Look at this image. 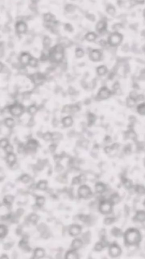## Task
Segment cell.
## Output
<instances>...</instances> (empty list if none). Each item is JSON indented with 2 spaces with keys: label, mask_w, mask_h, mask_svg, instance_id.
Here are the masks:
<instances>
[{
  "label": "cell",
  "mask_w": 145,
  "mask_h": 259,
  "mask_svg": "<svg viewBox=\"0 0 145 259\" xmlns=\"http://www.w3.org/2000/svg\"><path fill=\"white\" fill-rule=\"evenodd\" d=\"M126 240L130 244L136 243L140 240V236L139 232L134 230L129 231L126 235Z\"/></svg>",
  "instance_id": "1"
},
{
  "label": "cell",
  "mask_w": 145,
  "mask_h": 259,
  "mask_svg": "<svg viewBox=\"0 0 145 259\" xmlns=\"http://www.w3.org/2000/svg\"><path fill=\"white\" fill-rule=\"evenodd\" d=\"M79 194L82 198H87L91 195V191L90 188L86 185L81 186L79 189Z\"/></svg>",
  "instance_id": "2"
},
{
  "label": "cell",
  "mask_w": 145,
  "mask_h": 259,
  "mask_svg": "<svg viewBox=\"0 0 145 259\" xmlns=\"http://www.w3.org/2000/svg\"><path fill=\"white\" fill-rule=\"evenodd\" d=\"M100 210L103 214H109L112 210L111 205L108 202H103L100 204Z\"/></svg>",
  "instance_id": "3"
},
{
  "label": "cell",
  "mask_w": 145,
  "mask_h": 259,
  "mask_svg": "<svg viewBox=\"0 0 145 259\" xmlns=\"http://www.w3.org/2000/svg\"><path fill=\"white\" fill-rule=\"evenodd\" d=\"M111 95L110 91L106 88H103L101 89V90L99 91L98 95V98L99 99H106L108 98L110 95Z\"/></svg>",
  "instance_id": "4"
},
{
  "label": "cell",
  "mask_w": 145,
  "mask_h": 259,
  "mask_svg": "<svg viewBox=\"0 0 145 259\" xmlns=\"http://www.w3.org/2000/svg\"><path fill=\"white\" fill-rule=\"evenodd\" d=\"M81 232V228L78 225H73L69 229V234L72 236H77Z\"/></svg>",
  "instance_id": "5"
},
{
  "label": "cell",
  "mask_w": 145,
  "mask_h": 259,
  "mask_svg": "<svg viewBox=\"0 0 145 259\" xmlns=\"http://www.w3.org/2000/svg\"><path fill=\"white\" fill-rule=\"evenodd\" d=\"M122 41V37L119 34H114L110 38V43L112 45H118Z\"/></svg>",
  "instance_id": "6"
},
{
  "label": "cell",
  "mask_w": 145,
  "mask_h": 259,
  "mask_svg": "<svg viewBox=\"0 0 145 259\" xmlns=\"http://www.w3.org/2000/svg\"><path fill=\"white\" fill-rule=\"evenodd\" d=\"M109 253L112 256H116L120 253V249L118 246L116 245H112L109 249Z\"/></svg>",
  "instance_id": "7"
},
{
  "label": "cell",
  "mask_w": 145,
  "mask_h": 259,
  "mask_svg": "<svg viewBox=\"0 0 145 259\" xmlns=\"http://www.w3.org/2000/svg\"><path fill=\"white\" fill-rule=\"evenodd\" d=\"M22 107H21L19 105L14 106L11 109L12 114L15 116H18L20 115L22 112Z\"/></svg>",
  "instance_id": "8"
},
{
  "label": "cell",
  "mask_w": 145,
  "mask_h": 259,
  "mask_svg": "<svg viewBox=\"0 0 145 259\" xmlns=\"http://www.w3.org/2000/svg\"><path fill=\"white\" fill-rule=\"evenodd\" d=\"M83 245L82 241L79 239H76L74 240L72 242V247L74 250H77L79 249L82 247Z\"/></svg>",
  "instance_id": "9"
},
{
  "label": "cell",
  "mask_w": 145,
  "mask_h": 259,
  "mask_svg": "<svg viewBox=\"0 0 145 259\" xmlns=\"http://www.w3.org/2000/svg\"><path fill=\"white\" fill-rule=\"evenodd\" d=\"M66 258L70 259H74V258H78V256L75 250H71L68 251L66 254Z\"/></svg>",
  "instance_id": "10"
},
{
  "label": "cell",
  "mask_w": 145,
  "mask_h": 259,
  "mask_svg": "<svg viewBox=\"0 0 145 259\" xmlns=\"http://www.w3.org/2000/svg\"><path fill=\"white\" fill-rule=\"evenodd\" d=\"M100 57L101 54L99 51L95 50L92 52L91 54V58L92 59V60L94 61H98L100 60Z\"/></svg>",
  "instance_id": "11"
},
{
  "label": "cell",
  "mask_w": 145,
  "mask_h": 259,
  "mask_svg": "<svg viewBox=\"0 0 145 259\" xmlns=\"http://www.w3.org/2000/svg\"><path fill=\"white\" fill-rule=\"evenodd\" d=\"M137 110L141 115H145V103H143L139 104L137 108Z\"/></svg>",
  "instance_id": "12"
},
{
  "label": "cell",
  "mask_w": 145,
  "mask_h": 259,
  "mask_svg": "<svg viewBox=\"0 0 145 259\" xmlns=\"http://www.w3.org/2000/svg\"><path fill=\"white\" fill-rule=\"evenodd\" d=\"M84 181H85V177L82 175L78 177L75 178L72 180V183L74 184H79Z\"/></svg>",
  "instance_id": "13"
},
{
  "label": "cell",
  "mask_w": 145,
  "mask_h": 259,
  "mask_svg": "<svg viewBox=\"0 0 145 259\" xmlns=\"http://www.w3.org/2000/svg\"><path fill=\"white\" fill-rule=\"evenodd\" d=\"M15 159H16L15 155L14 154H13L12 153H9L8 157H7V160H8V162L10 164H11L12 166L13 164L15 163Z\"/></svg>",
  "instance_id": "14"
},
{
  "label": "cell",
  "mask_w": 145,
  "mask_h": 259,
  "mask_svg": "<svg viewBox=\"0 0 145 259\" xmlns=\"http://www.w3.org/2000/svg\"><path fill=\"white\" fill-rule=\"evenodd\" d=\"M44 255V251L42 249L38 248L35 250L34 252V256L36 258L42 257Z\"/></svg>",
  "instance_id": "15"
},
{
  "label": "cell",
  "mask_w": 145,
  "mask_h": 259,
  "mask_svg": "<svg viewBox=\"0 0 145 259\" xmlns=\"http://www.w3.org/2000/svg\"><path fill=\"white\" fill-rule=\"evenodd\" d=\"M96 190L98 192L102 193L105 190V187L102 184H97L96 186Z\"/></svg>",
  "instance_id": "16"
},
{
  "label": "cell",
  "mask_w": 145,
  "mask_h": 259,
  "mask_svg": "<svg viewBox=\"0 0 145 259\" xmlns=\"http://www.w3.org/2000/svg\"><path fill=\"white\" fill-rule=\"evenodd\" d=\"M7 233V229L6 227L4 225H1V228H0V234H1V237L2 238L4 237Z\"/></svg>",
  "instance_id": "17"
},
{
  "label": "cell",
  "mask_w": 145,
  "mask_h": 259,
  "mask_svg": "<svg viewBox=\"0 0 145 259\" xmlns=\"http://www.w3.org/2000/svg\"><path fill=\"white\" fill-rule=\"evenodd\" d=\"M107 72V69L105 66H99L97 68V73L99 75H103Z\"/></svg>",
  "instance_id": "18"
},
{
  "label": "cell",
  "mask_w": 145,
  "mask_h": 259,
  "mask_svg": "<svg viewBox=\"0 0 145 259\" xmlns=\"http://www.w3.org/2000/svg\"><path fill=\"white\" fill-rule=\"evenodd\" d=\"M14 200V197L12 196H6L4 199V202L7 205H10L13 202Z\"/></svg>",
  "instance_id": "19"
},
{
  "label": "cell",
  "mask_w": 145,
  "mask_h": 259,
  "mask_svg": "<svg viewBox=\"0 0 145 259\" xmlns=\"http://www.w3.org/2000/svg\"><path fill=\"white\" fill-rule=\"evenodd\" d=\"M136 99L130 97L129 99H128L127 100V105H128V107H132L134 106V105L136 104Z\"/></svg>",
  "instance_id": "20"
},
{
  "label": "cell",
  "mask_w": 145,
  "mask_h": 259,
  "mask_svg": "<svg viewBox=\"0 0 145 259\" xmlns=\"http://www.w3.org/2000/svg\"><path fill=\"white\" fill-rule=\"evenodd\" d=\"M44 198L43 197H38L36 200V203L38 206H41L44 203Z\"/></svg>",
  "instance_id": "21"
},
{
  "label": "cell",
  "mask_w": 145,
  "mask_h": 259,
  "mask_svg": "<svg viewBox=\"0 0 145 259\" xmlns=\"http://www.w3.org/2000/svg\"><path fill=\"white\" fill-rule=\"evenodd\" d=\"M37 146V142L35 141H34V140L29 141V143H28V147H29V148L31 149H34L36 148Z\"/></svg>",
  "instance_id": "22"
},
{
  "label": "cell",
  "mask_w": 145,
  "mask_h": 259,
  "mask_svg": "<svg viewBox=\"0 0 145 259\" xmlns=\"http://www.w3.org/2000/svg\"><path fill=\"white\" fill-rule=\"evenodd\" d=\"M63 123H64V125H65L66 126H70L72 124V119L70 117H66V118L64 119V120Z\"/></svg>",
  "instance_id": "23"
},
{
  "label": "cell",
  "mask_w": 145,
  "mask_h": 259,
  "mask_svg": "<svg viewBox=\"0 0 145 259\" xmlns=\"http://www.w3.org/2000/svg\"><path fill=\"white\" fill-rule=\"evenodd\" d=\"M37 188L41 190H45L46 188V183L45 182H40L37 185Z\"/></svg>",
  "instance_id": "24"
},
{
  "label": "cell",
  "mask_w": 145,
  "mask_h": 259,
  "mask_svg": "<svg viewBox=\"0 0 145 259\" xmlns=\"http://www.w3.org/2000/svg\"><path fill=\"white\" fill-rule=\"evenodd\" d=\"M29 60L30 59L29 58L28 55H24L21 57V62L23 64H26L27 63H29Z\"/></svg>",
  "instance_id": "25"
},
{
  "label": "cell",
  "mask_w": 145,
  "mask_h": 259,
  "mask_svg": "<svg viewBox=\"0 0 145 259\" xmlns=\"http://www.w3.org/2000/svg\"><path fill=\"white\" fill-rule=\"evenodd\" d=\"M137 219L140 221H143L145 219V213L143 212H140L137 215Z\"/></svg>",
  "instance_id": "26"
},
{
  "label": "cell",
  "mask_w": 145,
  "mask_h": 259,
  "mask_svg": "<svg viewBox=\"0 0 145 259\" xmlns=\"http://www.w3.org/2000/svg\"><path fill=\"white\" fill-rule=\"evenodd\" d=\"M21 180L22 182H24V183H28L29 180H30V178L28 176V175H23L21 178Z\"/></svg>",
  "instance_id": "27"
},
{
  "label": "cell",
  "mask_w": 145,
  "mask_h": 259,
  "mask_svg": "<svg viewBox=\"0 0 145 259\" xmlns=\"http://www.w3.org/2000/svg\"><path fill=\"white\" fill-rule=\"evenodd\" d=\"M37 220V216L35 214L31 215V216H30V217L29 218V220L32 223H35L36 222Z\"/></svg>",
  "instance_id": "28"
},
{
  "label": "cell",
  "mask_w": 145,
  "mask_h": 259,
  "mask_svg": "<svg viewBox=\"0 0 145 259\" xmlns=\"http://www.w3.org/2000/svg\"><path fill=\"white\" fill-rule=\"evenodd\" d=\"M8 145V141L6 139L2 140L1 141V146L3 148H6Z\"/></svg>",
  "instance_id": "29"
},
{
  "label": "cell",
  "mask_w": 145,
  "mask_h": 259,
  "mask_svg": "<svg viewBox=\"0 0 145 259\" xmlns=\"http://www.w3.org/2000/svg\"><path fill=\"white\" fill-rule=\"evenodd\" d=\"M6 125H7L8 127H11L13 124H14V121L13 120V119H7V120L6 121Z\"/></svg>",
  "instance_id": "30"
},
{
  "label": "cell",
  "mask_w": 145,
  "mask_h": 259,
  "mask_svg": "<svg viewBox=\"0 0 145 259\" xmlns=\"http://www.w3.org/2000/svg\"><path fill=\"white\" fill-rule=\"evenodd\" d=\"M29 63L32 66H35L37 64V61L35 59H31L29 60Z\"/></svg>",
  "instance_id": "31"
},
{
  "label": "cell",
  "mask_w": 145,
  "mask_h": 259,
  "mask_svg": "<svg viewBox=\"0 0 145 259\" xmlns=\"http://www.w3.org/2000/svg\"><path fill=\"white\" fill-rule=\"evenodd\" d=\"M103 247L102 244L98 243V244H97L95 246V249L97 251H100L102 249Z\"/></svg>",
  "instance_id": "32"
},
{
  "label": "cell",
  "mask_w": 145,
  "mask_h": 259,
  "mask_svg": "<svg viewBox=\"0 0 145 259\" xmlns=\"http://www.w3.org/2000/svg\"><path fill=\"white\" fill-rule=\"evenodd\" d=\"M6 151L8 153H12V152L13 151V147H12L10 145H8L6 147Z\"/></svg>",
  "instance_id": "33"
},
{
  "label": "cell",
  "mask_w": 145,
  "mask_h": 259,
  "mask_svg": "<svg viewBox=\"0 0 145 259\" xmlns=\"http://www.w3.org/2000/svg\"><path fill=\"white\" fill-rule=\"evenodd\" d=\"M112 221H113V220L111 218H107L105 221V223L107 225L110 224L112 223Z\"/></svg>",
  "instance_id": "34"
},
{
  "label": "cell",
  "mask_w": 145,
  "mask_h": 259,
  "mask_svg": "<svg viewBox=\"0 0 145 259\" xmlns=\"http://www.w3.org/2000/svg\"><path fill=\"white\" fill-rule=\"evenodd\" d=\"M36 110V108L34 106H32V107H30V108H29V112L32 113H34V112H35Z\"/></svg>",
  "instance_id": "35"
},
{
  "label": "cell",
  "mask_w": 145,
  "mask_h": 259,
  "mask_svg": "<svg viewBox=\"0 0 145 259\" xmlns=\"http://www.w3.org/2000/svg\"><path fill=\"white\" fill-rule=\"evenodd\" d=\"M6 256V257H5L4 255H3V256L1 257V259H3V258H6V259H7V258H8V257L6 256H6Z\"/></svg>",
  "instance_id": "36"
},
{
  "label": "cell",
  "mask_w": 145,
  "mask_h": 259,
  "mask_svg": "<svg viewBox=\"0 0 145 259\" xmlns=\"http://www.w3.org/2000/svg\"><path fill=\"white\" fill-rule=\"evenodd\" d=\"M89 118H90L91 119H94V118L93 117V116H91V117H90ZM89 122H90V121H91V120H89ZM92 122H93V121H91V123H92Z\"/></svg>",
  "instance_id": "37"
},
{
  "label": "cell",
  "mask_w": 145,
  "mask_h": 259,
  "mask_svg": "<svg viewBox=\"0 0 145 259\" xmlns=\"http://www.w3.org/2000/svg\"><path fill=\"white\" fill-rule=\"evenodd\" d=\"M144 15H145V12H144Z\"/></svg>",
  "instance_id": "38"
}]
</instances>
